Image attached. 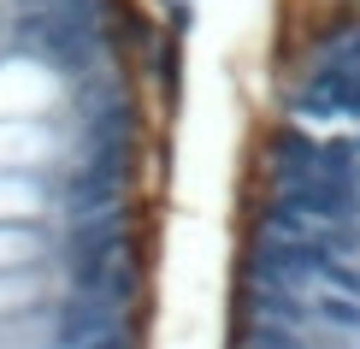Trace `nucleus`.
Listing matches in <instances>:
<instances>
[{"label":"nucleus","mask_w":360,"mask_h":349,"mask_svg":"<svg viewBox=\"0 0 360 349\" xmlns=\"http://www.w3.org/2000/svg\"><path fill=\"white\" fill-rule=\"evenodd\" d=\"M48 214V184L30 172H6L0 178V219L6 225H41Z\"/></svg>","instance_id":"1"},{"label":"nucleus","mask_w":360,"mask_h":349,"mask_svg":"<svg viewBox=\"0 0 360 349\" xmlns=\"http://www.w3.org/2000/svg\"><path fill=\"white\" fill-rule=\"evenodd\" d=\"M30 267H48V231L0 219V272H30Z\"/></svg>","instance_id":"2"}]
</instances>
